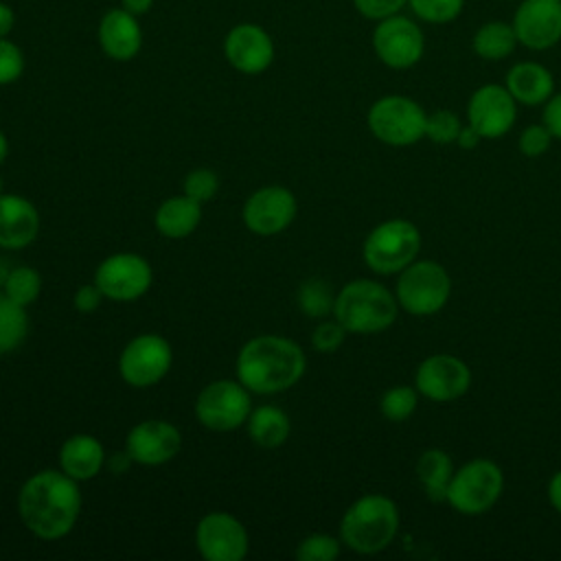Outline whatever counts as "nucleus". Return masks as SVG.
<instances>
[{
	"mask_svg": "<svg viewBox=\"0 0 561 561\" xmlns=\"http://www.w3.org/2000/svg\"><path fill=\"white\" fill-rule=\"evenodd\" d=\"M0 195H2V180H0Z\"/></svg>",
	"mask_w": 561,
	"mask_h": 561,
	"instance_id": "obj_47",
	"label": "nucleus"
},
{
	"mask_svg": "<svg viewBox=\"0 0 561 561\" xmlns=\"http://www.w3.org/2000/svg\"><path fill=\"white\" fill-rule=\"evenodd\" d=\"M28 331V318L24 307L13 302L7 294H0V355L15 351Z\"/></svg>",
	"mask_w": 561,
	"mask_h": 561,
	"instance_id": "obj_28",
	"label": "nucleus"
},
{
	"mask_svg": "<svg viewBox=\"0 0 561 561\" xmlns=\"http://www.w3.org/2000/svg\"><path fill=\"white\" fill-rule=\"evenodd\" d=\"M451 456L438 447L425 449L416 460V476L432 502H445L454 476Z\"/></svg>",
	"mask_w": 561,
	"mask_h": 561,
	"instance_id": "obj_25",
	"label": "nucleus"
},
{
	"mask_svg": "<svg viewBox=\"0 0 561 561\" xmlns=\"http://www.w3.org/2000/svg\"><path fill=\"white\" fill-rule=\"evenodd\" d=\"M425 110L410 96L388 94L368 110L370 134L390 147H410L425 138Z\"/></svg>",
	"mask_w": 561,
	"mask_h": 561,
	"instance_id": "obj_8",
	"label": "nucleus"
},
{
	"mask_svg": "<svg viewBox=\"0 0 561 561\" xmlns=\"http://www.w3.org/2000/svg\"><path fill=\"white\" fill-rule=\"evenodd\" d=\"M39 215L35 206L20 195H0V248L20 250L35 241Z\"/></svg>",
	"mask_w": 561,
	"mask_h": 561,
	"instance_id": "obj_20",
	"label": "nucleus"
},
{
	"mask_svg": "<svg viewBox=\"0 0 561 561\" xmlns=\"http://www.w3.org/2000/svg\"><path fill=\"white\" fill-rule=\"evenodd\" d=\"M94 283L105 298L116 302H129L140 298L149 289L151 265L138 254H112L96 267Z\"/></svg>",
	"mask_w": 561,
	"mask_h": 561,
	"instance_id": "obj_12",
	"label": "nucleus"
},
{
	"mask_svg": "<svg viewBox=\"0 0 561 561\" xmlns=\"http://www.w3.org/2000/svg\"><path fill=\"white\" fill-rule=\"evenodd\" d=\"M517 118V101L506 85L486 83L478 88L467 103V125H471L482 138H502Z\"/></svg>",
	"mask_w": 561,
	"mask_h": 561,
	"instance_id": "obj_14",
	"label": "nucleus"
},
{
	"mask_svg": "<svg viewBox=\"0 0 561 561\" xmlns=\"http://www.w3.org/2000/svg\"><path fill=\"white\" fill-rule=\"evenodd\" d=\"M103 298H105V296L101 294V289L96 287V283H94V285H83V287L77 289L72 305H75L77 311L90 313V311H94V309L101 305Z\"/></svg>",
	"mask_w": 561,
	"mask_h": 561,
	"instance_id": "obj_40",
	"label": "nucleus"
},
{
	"mask_svg": "<svg viewBox=\"0 0 561 561\" xmlns=\"http://www.w3.org/2000/svg\"><path fill=\"white\" fill-rule=\"evenodd\" d=\"M245 423H248L250 438L256 445L267 447V449L283 445L291 430L289 416L276 405H261V408L252 410Z\"/></svg>",
	"mask_w": 561,
	"mask_h": 561,
	"instance_id": "obj_26",
	"label": "nucleus"
},
{
	"mask_svg": "<svg viewBox=\"0 0 561 561\" xmlns=\"http://www.w3.org/2000/svg\"><path fill=\"white\" fill-rule=\"evenodd\" d=\"M335 294L322 278H309L298 289V307L309 318H324L333 313Z\"/></svg>",
	"mask_w": 561,
	"mask_h": 561,
	"instance_id": "obj_30",
	"label": "nucleus"
},
{
	"mask_svg": "<svg viewBox=\"0 0 561 561\" xmlns=\"http://www.w3.org/2000/svg\"><path fill=\"white\" fill-rule=\"evenodd\" d=\"M504 489L500 465L489 458H473L458 467L447 489V504L460 515H482L495 506Z\"/></svg>",
	"mask_w": 561,
	"mask_h": 561,
	"instance_id": "obj_7",
	"label": "nucleus"
},
{
	"mask_svg": "<svg viewBox=\"0 0 561 561\" xmlns=\"http://www.w3.org/2000/svg\"><path fill=\"white\" fill-rule=\"evenodd\" d=\"M419 405V390L414 386H392L379 401L381 414L392 423L408 421Z\"/></svg>",
	"mask_w": 561,
	"mask_h": 561,
	"instance_id": "obj_31",
	"label": "nucleus"
},
{
	"mask_svg": "<svg viewBox=\"0 0 561 561\" xmlns=\"http://www.w3.org/2000/svg\"><path fill=\"white\" fill-rule=\"evenodd\" d=\"M394 296L399 309L410 316H434L451 296V278L447 270L432 259H416L399 272Z\"/></svg>",
	"mask_w": 561,
	"mask_h": 561,
	"instance_id": "obj_6",
	"label": "nucleus"
},
{
	"mask_svg": "<svg viewBox=\"0 0 561 561\" xmlns=\"http://www.w3.org/2000/svg\"><path fill=\"white\" fill-rule=\"evenodd\" d=\"M552 134L550 129L541 123V125H528L526 129H522L519 138H517V149L524 158H539L543 156L550 145H552Z\"/></svg>",
	"mask_w": 561,
	"mask_h": 561,
	"instance_id": "obj_35",
	"label": "nucleus"
},
{
	"mask_svg": "<svg viewBox=\"0 0 561 561\" xmlns=\"http://www.w3.org/2000/svg\"><path fill=\"white\" fill-rule=\"evenodd\" d=\"M373 48L388 68L405 70L421 59L425 39L421 28L410 18L394 13L379 20L373 33Z\"/></svg>",
	"mask_w": 561,
	"mask_h": 561,
	"instance_id": "obj_13",
	"label": "nucleus"
},
{
	"mask_svg": "<svg viewBox=\"0 0 561 561\" xmlns=\"http://www.w3.org/2000/svg\"><path fill=\"white\" fill-rule=\"evenodd\" d=\"M226 59L232 68L245 75H259L267 70L274 59L272 37L256 24H237L230 28L224 42Z\"/></svg>",
	"mask_w": 561,
	"mask_h": 561,
	"instance_id": "obj_19",
	"label": "nucleus"
},
{
	"mask_svg": "<svg viewBox=\"0 0 561 561\" xmlns=\"http://www.w3.org/2000/svg\"><path fill=\"white\" fill-rule=\"evenodd\" d=\"M99 44L103 53L116 61H127L142 46V31L136 15L121 9H110L99 24Z\"/></svg>",
	"mask_w": 561,
	"mask_h": 561,
	"instance_id": "obj_21",
	"label": "nucleus"
},
{
	"mask_svg": "<svg viewBox=\"0 0 561 561\" xmlns=\"http://www.w3.org/2000/svg\"><path fill=\"white\" fill-rule=\"evenodd\" d=\"M471 386L469 366L449 353L425 357L414 373V388L421 397L434 403H449L460 399Z\"/></svg>",
	"mask_w": 561,
	"mask_h": 561,
	"instance_id": "obj_10",
	"label": "nucleus"
},
{
	"mask_svg": "<svg viewBox=\"0 0 561 561\" xmlns=\"http://www.w3.org/2000/svg\"><path fill=\"white\" fill-rule=\"evenodd\" d=\"M296 197L285 186H263L243 204V221L254 234H278L296 217Z\"/></svg>",
	"mask_w": 561,
	"mask_h": 561,
	"instance_id": "obj_16",
	"label": "nucleus"
},
{
	"mask_svg": "<svg viewBox=\"0 0 561 561\" xmlns=\"http://www.w3.org/2000/svg\"><path fill=\"white\" fill-rule=\"evenodd\" d=\"M517 42L533 50H546L561 39V0H524L515 13Z\"/></svg>",
	"mask_w": 561,
	"mask_h": 561,
	"instance_id": "obj_17",
	"label": "nucleus"
},
{
	"mask_svg": "<svg viewBox=\"0 0 561 561\" xmlns=\"http://www.w3.org/2000/svg\"><path fill=\"white\" fill-rule=\"evenodd\" d=\"M480 140H482V136L471 125H462V129L456 138V145L462 149H476L480 145Z\"/></svg>",
	"mask_w": 561,
	"mask_h": 561,
	"instance_id": "obj_42",
	"label": "nucleus"
},
{
	"mask_svg": "<svg viewBox=\"0 0 561 561\" xmlns=\"http://www.w3.org/2000/svg\"><path fill=\"white\" fill-rule=\"evenodd\" d=\"M412 11L432 24H445L458 18L465 0H408Z\"/></svg>",
	"mask_w": 561,
	"mask_h": 561,
	"instance_id": "obj_33",
	"label": "nucleus"
},
{
	"mask_svg": "<svg viewBox=\"0 0 561 561\" xmlns=\"http://www.w3.org/2000/svg\"><path fill=\"white\" fill-rule=\"evenodd\" d=\"M121 4H123L125 11H129L131 15L138 18V15H142V13H147L151 9L153 0H121Z\"/></svg>",
	"mask_w": 561,
	"mask_h": 561,
	"instance_id": "obj_45",
	"label": "nucleus"
},
{
	"mask_svg": "<svg viewBox=\"0 0 561 561\" xmlns=\"http://www.w3.org/2000/svg\"><path fill=\"white\" fill-rule=\"evenodd\" d=\"M517 35L513 24L486 22L473 35V50L489 61H500L508 57L517 46Z\"/></svg>",
	"mask_w": 561,
	"mask_h": 561,
	"instance_id": "obj_27",
	"label": "nucleus"
},
{
	"mask_svg": "<svg viewBox=\"0 0 561 561\" xmlns=\"http://www.w3.org/2000/svg\"><path fill=\"white\" fill-rule=\"evenodd\" d=\"M460 129L462 123L451 110H436L425 118V138H430L434 145L456 142Z\"/></svg>",
	"mask_w": 561,
	"mask_h": 561,
	"instance_id": "obj_32",
	"label": "nucleus"
},
{
	"mask_svg": "<svg viewBox=\"0 0 561 561\" xmlns=\"http://www.w3.org/2000/svg\"><path fill=\"white\" fill-rule=\"evenodd\" d=\"M399 508L381 495L368 493L355 500L340 522V539L359 554H377L386 550L399 533Z\"/></svg>",
	"mask_w": 561,
	"mask_h": 561,
	"instance_id": "obj_4",
	"label": "nucleus"
},
{
	"mask_svg": "<svg viewBox=\"0 0 561 561\" xmlns=\"http://www.w3.org/2000/svg\"><path fill=\"white\" fill-rule=\"evenodd\" d=\"M2 287H4V294L13 302H18L22 307H28L31 302H35V298L42 291V276H39L37 270L20 265V267H13V270L7 272L4 280H2Z\"/></svg>",
	"mask_w": 561,
	"mask_h": 561,
	"instance_id": "obj_29",
	"label": "nucleus"
},
{
	"mask_svg": "<svg viewBox=\"0 0 561 561\" xmlns=\"http://www.w3.org/2000/svg\"><path fill=\"white\" fill-rule=\"evenodd\" d=\"M340 554V541L331 535H309L305 537L298 548V561H333Z\"/></svg>",
	"mask_w": 561,
	"mask_h": 561,
	"instance_id": "obj_34",
	"label": "nucleus"
},
{
	"mask_svg": "<svg viewBox=\"0 0 561 561\" xmlns=\"http://www.w3.org/2000/svg\"><path fill=\"white\" fill-rule=\"evenodd\" d=\"M7 153H9V142H7V136L0 131V164L4 162Z\"/></svg>",
	"mask_w": 561,
	"mask_h": 561,
	"instance_id": "obj_46",
	"label": "nucleus"
},
{
	"mask_svg": "<svg viewBox=\"0 0 561 561\" xmlns=\"http://www.w3.org/2000/svg\"><path fill=\"white\" fill-rule=\"evenodd\" d=\"M18 511L24 526L39 539H59L68 535L81 511L77 480L64 471H37L22 484Z\"/></svg>",
	"mask_w": 561,
	"mask_h": 561,
	"instance_id": "obj_1",
	"label": "nucleus"
},
{
	"mask_svg": "<svg viewBox=\"0 0 561 561\" xmlns=\"http://www.w3.org/2000/svg\"><path fill=\"white\" fill-rule=\"evenodd\" d=\"M171 368V346L156 333H142L134 337L121 353V377L136 388L158 383Z\"/></svg>",
	"mask_w": 561,
	"mask_h": 561,
	"instance_id": "obj_11",
	"label": "nucleus"
},
{
	"mask_svg": "<svg viewBox=\"0 0 561 561\" xmlns=\"http://www.w3.org/2000/svg\"><path fill=\"white\" fill-rule=\"evenodd\" d=\"M22 70H24L22 50L7 37H0V85L13 83L15 79H20Z\"/></svg>",
	"mask_w": 561,
	"mask_h": 561,
	"instance_id": "obj_38",
	"label": "nucleus"
},
{
	"mask_svg": "<svg viewBox=\"0 0 561 561\" xmlns=\"http://www.w3.org/2000/svg\"><path fill=\"white\" fill-rule=\"evenodd\" d=\"M421 252V232L410 219H386L377 224L364 245L362 256L368 270L375 274L388 276L399 274L412 261L419 259Z\"/></svg>",
	"mask_w": 561,
	"mask_h": 561,
	"instance_id": "obj_5",
	"label": "nucleus"
},
{
	"mask_svg": "<svg viewBox=\"0 0 561 561\" xmlns=\"http://www.w3.org/2000/svg\"><path fill=\"white\" fill-rule=\"evenodd\" d=\"M195 543L206 561H241L248 554V533L228 513H210L199 519Z\"/></svg>",
	"mask_w": 561,
	"mask_h": 561,
	"instance_id": "obj_15",
	"label": "nucleus"
},
{
	"mask_svg": "<svg viewBox=\"0 0 561 561\" xmlns=\"http://www.w3.org/2000/svg\"><path fill=\"white\" fill-rule=\"evenodd\" d=\"M543 125L554 138H561V92L552 94L543 105Z\"/></svg>",
	"mask_w": 561,
	"mask_h": 561,
	"instance_id": "obj_41",
	"label": "nucleus"
},
{
	"mask_svg": "<svg viewBox=\"0 0 561 561\" xmlns=\"http://www.w3.org/2000/svg\"><path fill=\"white\" fill-rule=\"evenodd\" d=\"M13 22H15V15H13L11 7L0 2V37H7L11 33Z\"/></svg>",
	"mask_w": 561,
	"mask_h": 561,
	"instance_id": "obj_44",
	"label": "nucleus"
},
{
	"mask_svg": "<svg viewBox=\"0 0 561 561\" xmlns=\"http://www.w3.org/2000/svg\"><path fill=\"white\" fill-rule=\"evenodd\" d=\"M252 412L250 390L241 381L219 379L210 381L195 401L197 421L215 432L237 430Z\"/></svg>",
	"mask_w": 561,
	"mask_h": 561,
	"instance_id": "obj_9",
	"label": "nucleus"
},
{
	"mask_svg": "<svg viewBox=\"0 0 561 561\" xmlns=\"http://www.w3.org/2000/svg\"><path fill=\"white\" fill-rule=\"evenodd\" d=\"M548 500L557 513H561V469L552 473L548 482Z\"/></svg>",
	"mask_w": 561,
	"mask_h": 561,
	"instance_id": "obj_43",
	"label": "nucleus"
},
{
	"mask_svg": "<svg viewBox=\"0 0 561 561\" xmlns=\"http://www.w3.org/2000/svg\"><path fill=\"white\" fill-rule=\"evenodd\" d=\"M103 460V445L90 434H75L59 449L61 471L77 482L94 478L101 471Z\"/></svg>",
	"mask_w": 561,
	"mask_h": 561,
	"instance_id": "obj_23",
	"label": "nucleus"
},
{
	"mask_svg": "<svg viewBox=\"0 0 561 561\" xmlns=\"http://www.w3.org/2000/svg\"><path fill=\"white\" fill-rule=\"evenodd\" d=\"M506 90L522 105H541L554 92L550 70L537 61H519L506 72Z\"/></svg>",
	"mask_w": 561,
	"mask_h": 561,
	"instance_id": "obj_22",
	"label": "nucleus"
},
{
	"mask_svg": "<svg viewBox=\"0 0 561 561\" xmlns=\"http://www.w3.org/2000/svg\"><path fill=\"white\" fill-rule=\"evenodd\" d=\"M217 186H219V178L213 169H195L184 180V195L202 204L217 193Z\"/></svg>",
	"mask_w": 561,
	"mask_h": 561,
	"instance_id": "obj_36",
	"label": "nucleus"
},
{
	"mask_svg": "<svg viewBox=\"0 0 561 561\" xmlns=\"http://www.w3.org/2000/svg\"><path fill=\"white\" fill-rule=\"evenodd\" d=\"M302 348L280 335H259L245 342L237 357L239 381L256 394H274L291 388L305 375Z\"/></svg>",
	"mask_w": 561,
	"mask_h": 561,
	"instance_id": "obj_2",
	"label": "nucleus"
},
{
	"mask_svg": "<svg viewBox=\"0 0 561 561\" xmlns=\"http://www.w3.org/2000/svg\"><path fill=\"white\" fill-rule=\"evenodd\" d=\"M408 0H353L355 9L368 18V20H383L390 18L394 13H399V9H403Z\"/></svg>",
	"mask_w": 561,
	"mask_h": 561,
	"instance_id": "obj_39",
	"label": "nucleus"
},
{
	"mask_svg": "<svg viewBox=\"0 0 561 561\" xmlns=\"http://www.w3.org/2000/svg\"><path fill=\"white\" fill-rule=\"evenodd\" d=\"M399 302L379 280L355 278L335 294L333 318L348 331L359 335L381 333L397 320Z\"/></svg>",
	"mask_w": 561,
	"mask_h": 561,
	"instance_id": "obj_3",
	"label": "nucleus"
},
{
	"mask_svg": "<svg viewBox=\"0 0 561 561\" xmlns=\"http://www.w3.org/2000/svg\"><path fill=\"white\" fill-rule=\"evenodd\" d=\"M202 219V204L188 195L171 197L156 210V228L169 239L188 237Z\"/></svg>",
	"mask_w": 561,
	"mask_h": 561,
	"instance_id": "obj_24",
	"label": "nucleus"
},
{
	"mask_svg": "<svg viewBox=\"0 0 561 561\" xmlns=\"http://www.w3.org/2000/svg\"><path fill=\"white\" fill-rule=\"evenodd\" d=\"M182 447V436L175 425L167 421H142L127 434L125 451L134 462L162 465L171 460Z\"/></svg>",
	"mask_w": 561,
	"mask_h": 561,
	"instance_id": "obj_18",
	"label": "nucleus"
},
{
	"mask_svg": "<svg viewBox=\"0 0 561 561\" xmlns=\"http://www.w3.org/2000/svg\"><path fill=\"white\" fill-rule=\"evenodd\" d=\"M346 333L348 331L335 318L333 320H322L311 333V344L320 353H333L342 346Z\"/></svg>",
	"mask_w": 561,
	"mask_h": 561,
	"instance_id": "obj_37",
	"label": "nucleus"
}]
</instances>
